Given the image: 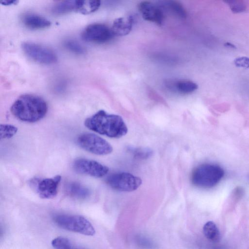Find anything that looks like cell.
Masks as SVG:
<instances>
[{
  "instance_id": "1",
  "label": "cell",
  "mask_w": 249,
  "mask_h": 249,
  "mask_svg": "<svg viewBox=\"0 0 249 249\" xmlns=\"http://www.w3.org/2000/svg\"><path fill=\"white\" fill-rule=\"evenodd\" d=\"M84 124L89 130L112 138H121L128 131L127 127L120 116L109 114L104 110H100L87 118Z\"/></svg>"
},
{
  "instance_id": "2",
  "label": "cell",
  "mask_w": 249,
  "mask_h": 249,
  "mask_svg": "<svg viewBox=\"0 0 249 249\" xmlns=\"http://www.w3.org/2000/svg\"><path fill=\"white\" fill-rule=\"evenodd\" d=\"M10 110L18 119L25 122L35 123L45 117L48 111V106L41 97L26 94L15 100Z\"/></svg>"
},
{
  "instance_id": "3",
  "label": "cell",
  "mask_w": 249,
  "mask_h": 249,
  "mask_svg": "<svg viewBox=\"0 0 249 249\" xmlns=\"http://www.w3.org/2000/svg\"><path fill=\"white\" fill-rule=\"evenodd\" d=\"M225 174L224 169L219 165L204 163L196 167L192 171L191 180L198 187L210 188L215 186Z\"/></svg>"
},
{
  "instance_id": "4",
  "label": "cell",
  "mask_w": 249,
  "mask_h": 249,
  "mask_svg": "<svg viewBox=\"0 0 249 249\" xmlns=\"http://www.w3.org/2000/svg\"><path fill=\"white\" fill-rule=\"evenodd\" d=\"M53 220L58 227L69 231L88 236L95 233L91 223L81 215L57 214L53 216Z\"/></svg>"
},
{
  "instance_id": "5",
  "label": "cell",
  "mask_w": 249,
  "mask_h": 249,
  "mask_svg": "<svg viewBox=\"0 0 249 249\" xmlns=\"http://www.w3.org/2000/svg\"><path fill=\"white\" fill-rule=\"evenodd\" d=\"M78 145L85 150L97 155H106L113 151L111 145L106 140L93 133H85L78 136Z\"/></svg>"
},
{
  "instance_id": "6",
  "label": "cell",
  "mask_w": 249,
  "mask_h": 249,
  "mask_svg": "<svg viewBox=\"0 0 249 249\" xmlns=\"http://www.w3.org/2000/svg\"><path fill=\"white\" fill-rule=\"evenodd\" d=\"M21 48L28 57L36 62L50 64L57 61V57L55 53L46 46L28 41L22 43Z\"/></svg>"
},
{
  "instance_id": "7",
  "label": "cell",
  "mask_w": 249,
  "mask_h": 249,
  "mask_svg": "<svg viewBox=\"0 0 249 249\" xmlns=\"http://www.w3.org/2000/svg\"><path fill=\"white\" fill-rule=\"evenodd\" d=\"M107 183L112 189L121 192H132L137 189L142 180L129 173L119 172L108 176Z\"/></svg>"
},
{
  "instance_id": "8",
  "label": "cell",
  "mask_w": 249,
  "mask_h": 249,
  "mask_svg": "<svg viewBox=\"0 0 249 249\" xmlns=\"http://www.w3.org/2000/svg\"><path fill=\"white\" fill-rule=\"evenodd\" d=\"M114 34L107 25L102 23H92L88 25L82 32L81 37L85 41L102 43L110 40Z\"/></svg>"
},
{
  "instance_id": "9",
  "label": "cell",
  "mask_w": 249,
  "mask_h": 249,
  "mask_svg": "<svg viewBox=\"0 0 249 249\" xmlns=\"http://www.w3.org/2000/svg\"><path fill=\"white\" fill-rule=\"evenodd\" d=\"M74 170L81 174L87 175L95 178H102L109 171L108 168L94 160L79 158L73 163Z\"/></svg>"
},
{
  "instance_id": "10",
  "label": "cell",
  "mask_w": 249,
  "mask_h": 249,
  "mask_svg": "<svg viewBox=\"0 0 249 249\" xmlns=\"http://www.w3.org/2000/svg\"><path fill=\"white\" fill-rule=\"evenodd\" d=\"M61 177L56 175L52 178H46L37 181L36 190L39 196L43 199H51L57 194L58 188Z\"/></svg>"
},
{
  "instance_id": "11",
  "label": "cell",
  "mask_w": 249,
  "mask_h": 249,
  "mask_svg": "<svg viewBox=\"0 0 249 249\" xmlns=\"http://www.w3.org/2000/svg\"><path fill=\"white\" fill-rule=\"evenodd\" d=\"M138 9L144 19L161 25L164 19V14L162 10L148 1L141 2Z\"/></svg>"
},
{
  "instance_id": "12",
  "label": "cell",
  "mask_w": 249,
  "mask_h": 249,
  "mask_svg": "<svg viewBox=\"0 0 249 249\" xmlns=\"http://www.w3.org/2000/svg\"><path fill=\"white\" fill-rule=\"evenodd\" d=\"M23 24L32 30H37L49 27L51 22L46 18L33 13H26L21 18Z\"/></svg>"
},
{
  "instance_id": "13",
  "label": "cell",
  "mask_w": 249,
  "mask_h": 249,
  "mask_svg": "<svg viewBox=\"0 0 249 249\" xmlns=\"http://www.w3.org/2000/svg\"><path fill=\"white\" fill-rule=\"evenodd\" d=\"M65 190L68 195L77 199H85L90 195V190L77 182H69L66 185Z\"/></svg>"
},
{
  "instance_id": "14",
  "label": "cell",
  "mask_w": 249,
  "mask_h": 249,
  "mask_svg": "<svg viewBox=\"0 0 249 249\" xmlns=\"http://www.w3.org/2000/svg\"><path fill=\"white\" fill-rule=\"evenodd\" d=\"M132 24L133 18L131 17H122L114 20L111 28L114 36H123L130 32Z\"/></svg>"
},
{
  "instance_id": "15",
  "label": "cell",
  "mask_w": 249,
  "mask_h": 249,
  "mask_svg": "<svg viewBox=\"0 0 249 249\" xmlns=\"http://www.w3.org/2000/svg\"><path fill=\"white\" fill-rule=\"evenodd\" d=\"M77 1L74 0H64L53 6L52 12L56 15H63L72 11H77Z\"/></svg>"
},
{
  "instance_id": "16",
  "label": "cell",
  "mask_w": 249,
  "mask_h": 249,
  "mask_svg": "<svg viewBox=\"0 0 249 249\" xmlns=\"http://www.w3.org/2000/svg\"><path fill=\"white\" fill-rule=\"evenodd\" d=\"M101 5V1L95 0H78L77 11L81 14L86 15L97 10Z\"/></svg>"
},
{
  "instance_id": "17",
  "label": "cell",
  "mask_w": 249,
  "mask_h": 249,
  "mask_svg": "<svg viewBox=\"0 0 249 249\" xmlns=\"http://www.w3.org/2000/svg\"><path fill=\"white\" fill-rule=\"evenodd\" d=\"M205 236L209 240L217 242L220 240V233L216 224L212 221L206 222L203 228Z\"/></svg>"
},
{
  "instance_id": "18",
  "label": "cell",
  "mask_w": 249,
  "mask_h": 249,
  "mask_svg": "<svg viewBox=\"0 0 249 249\" xmlns=\"http://www.w3.org/2000/svg\"><path fill=\"white\" fill-rule=\"evenodd\" d=\"M172 87L174 90L183 94L192 93L198 88V86L196 83L187 80L177 81L173 84Z\"/></svg>"
},
{
  "instance_id": "19",
  "label": "cell",
  "mask_w": 249,
  "mask_h": 249,
  "mask_svg": "<svg viewBox=\"0 0 249 249\" xmlns=\"http://www.w3.org/2000/svg\"><path fill=\"white\" fill-rule=\"evenodd\" d=\"M52 245L54 249H82L75 247L69 239L62 236L53 239Z\"/></svg>"
},
{
  "instance_id": "20",
  "label": "cell",
  "mask_w": 249,
  "mask_h": 249,
  "mask_svg": "<svg viewBox=\"0 0 249 249\" xmlns=\"http://www.w3.org/2000/svg\"><path fill=\"white\" fill-rule=\"evenodd\" d=\"M165 5L174 14L181 18H185L187 14L182 5L178 1H168Z\"/></svg>"
},
{
  "instance_id": "21",
  "label": "cell",
  "mask_w": 249,
  "mask_h": 249,
  "mask_svg": "<svg viewBox=\"0 0 249 249\" xmlns=\"http://www.w3.org/2000/svg\"><path fill=\"white\" fill-rule=\"evenodd\" d=\"M18 128L11 124H1L0 125V139H8L12 138L16 134Z\"/></svg>"
},
{
  "instance_id": "22",
  "label": "cell",
  "mask_w": 249,
  "mask_h": 249,
  "mask_svg": "<svg viewBox=\"0 0 249 249\" xmlns=\"http://www.w3.org/2000/svg\"><path fill=\"white\" fill-rule=\"evenodd\" d=\"M65 47L71 52L78 54L85 53V48L78 42L74 40H69L65 43Z\"/></svg>"
},
{
  "instance_id": "23",
  "label": "cell",
  "mask_w": 249,
  "mask_h": 249,
  "mask_svg": "<svg viewBox=\"0 0 249 249\" xmlns=\"http://www.w3.org/2000/svg\"><path fill=\"white\" fill-rule=\"evenodd\" d=\"M130 150L135 158L140 159L149 158L153 154L152 150L148 148H136Z\"/></svg>"
},
{
  "instance_id": "24",
  "label": "cell",
  "mask_w": 249,
  "mask_h": 249,
  "mask_svg": "<svg viewBox=\"0 0 249 249\" xmlns=\"http://www.w3.org/2000/svg\"><path fill=\"white\" fill-rule=\"evenodd\" d=\"M233 13H237L244 11L246 8L245 2L242 0H229L225 1Z\"/></svg>"
},
{
  "instance_id": "25",
  "label": "cell",
  "mask_w": 249,
  "mask_h": 249,
  "mask_svg": "<svg viewBox=\"0 0 249 249\" xmlns=\"http://www.w3.org/2000/svg\"><path fill=\"white\" fill-rule=\"evenodd\" d=\"M234 63L236 67L244 68H249V58L246 56H242L236 58L234 60Z\"/></svg>"
},
{
  "instance_id": "26",
  "label": "cell",
  "mask_w": 249,
  "mask_h": 249,
  "mask_svg": "<svg viewBox=\"0 0 249 249\" xmlns=\"http://www.w3.org/2000/svg\"><path fill=\"white\" fill-rule=\"evenodd\" d=\"M18 2L17 0H2L0 1L1 4L4 5H11L17 4Z\"/></svg>"
},
{
  "instance_id": "27",
  "label": "cell",
  "mask_w": 249,
  "mask_h": 249,
  "mask_svg": "<svg viewBox=\"0 0 249 249\" xmlns=\"http://www.w3.org/2000/svg\"><path fill=\"white\" fill-rule=\"evenodd\" d=\"M225 45L227 46H230L232 48L235 47L234 46L233 44H231V43L227 42L226 44H225Z\"/></svg>"
}]
</instances>
